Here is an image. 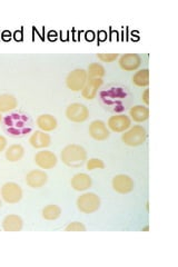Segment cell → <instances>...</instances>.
Instances as JSON below:
<instances>
[{
	"label": "cell",
	"mask_w": 178,
	"mask_h": 267,
	"mask_svg": "<svg viewBox=\"0 0 178 267\" xmlns=\"http://www.w3.org/2000/svg\"><path fill=\"white\" fill-rule=\"evenodd\" d=\"M62 162L69 167H82L87 162V152L80 145H67L60 153Z\"/></svg>",
	"instance_id": "obj_1"
},
{
	"label": "cell",
	"mask_w": 178,
	"mask_h": 267,
	"mask_svg": "<svg viewBox=\"0 0 178 267\" xmlns=\"http://www.w3.org/2000/svg\"><path fill=\"white\" fill-rule=\"evenodd\" d=\"M2 113H0V123H2Z\"/></svg>",
	"instance_id": "obj_31"
},
{
	"label": "cell",
	"mask_w": 178,
	"mask_h": 267,
	"mask_svg": "<svg viewBox=\"0 0 178 267\" xmlns=\"http://www.w3.org/2000/svg\"><path fill=\"white\" fill-rule=\"evenodd\" d=\"M97 58L100 59L102 63L110 64L120 58V54H97Z\"/></svg>",
	"instance_id": "obj_26"
},
{
	"label": "cell",
	"mask_w": 178,
	"mask_h": 267,
	"mask_svg": "<svg viewBox=\"0 0 178 267\" xmlns=\"http://www.w3.org/2000/svg\"><path fill=\"white\" fill-rule=\"evenodd\" d=\"M24 149L22 145L19 144H14L12 146H9L6 150V158L7 160L12 163L18 162L24 157Z\"/></svg>",
	"instance_id": "obj_21"
},
{
	"label": "cell",
	"mask_w": 178,
	"mask_h": 267,
	"mask_svg": "<svg viewBox=\"0 0 178 267\" xmlns=\"http://www.w3.org/2000/svg\"><path fill=\"white\" fill-rule=\"evenodd\" d=\"M18 102L14 96L9 94L0 95V113H8L16 109Z\"/></svg>",
	"instance_id": "obj_20"
},
{
	"label": "cell",
	"mask_w": 178,
	"mask_h": 267,
	"mask_svg": "<svg viewBox=\"0 0 178 267\" xmlns=\"http://www.w3.org/2000/svg\"><path fill=\"white\" fill-rule=\"evenodd\" d=\"M48 181V175L40 169L30 170L26 175V184L32 188H42Z\"/></svg>",
	"instance_id": "obj_13"
},
{
	"label": "cell",
	"mask_w": 178,
	"mask_h": 267,
	"mask_svg": "<svg viewBox=\"0 0 178 267\" xmlns=\"http://www.w3.org/2000/svg\"><path fill=\"white\" fill-rule=\"evenodd\" d=\"M87 79L88 76L86 70L78 68L68 74L66 78V85L72 92H82L87 83Z\"/></svg>",
	"instance_id": "obj_5"
},
{
	"label": "cell",
	"mask_w": 178,
	"mask_h": 267,
	"mask_svg": "<svg viewBox=\"0 0 178 267\" xmlns=\"http://www.w3.org/2000/svg\"><path fill=\"white\" fill-rule=\"evenodd\" d=\"M92 177L86 173H79L72 176L70 180L72 187L77 191H85L92 187Z\"/></svg>",
	"instance_id": "obj_16"
},
{
	"label": "cell",
	"mask_w": 178,
	"mask_h": 267,
	"mask_svg": "<svg viewBox=\"0 0 178 267\" xmlns=\"http://www.w3.org/2000/svg\"><path fill=\"white\" fill-rule=\"evenodd\" d=\"M77 208L84 214H92L100 208V197L95 193H85L77 198Z\"/></svg>",
	"instance_id": "obj_3"
},
{
	"label": "cell",
	"mask_w": 178,
	"mask_h": 267,
	"mask_svg": "<svg viewBox=\"0 0 178 267\" xmlns=\"http://www.w3.org/2000/svg\"><path fill=\"white\" fill-rule=\"evenodd\" d=\"M66 231H86V226L80 221H72L65 228Z\"/></svg>",
	"instance_id": "obj_27"
},
{
	"label": "cell",
	"mask_w": 178,
	"mask_h": 267,
	"mask_svg": "<svg viewBox=\"0 0 178 267\" xmlns=\"http://www.w3.org/2000/svg\"><path fill=\"white\" fill-rule=\"evenodd\" d=\"M22 189L16 183H6L0 189V196L8 204H17L22 198Z\"/></svg>",
	"instance_id": "obj_6"
},
{
	"label": "cell",
	"mask_w": 178,
	"mask_h": 267,
	"mask_svg": "<svg viewBox=\"0 0 178 267\" xmlns=\"http://www.w3.org/2000/svg\"><path fill=\"white\" fill-rule=\"evenodd\" d=\"M130 116L135 123H142L150 117V109L142 105L134 106L130 110Z\"/></svg>",
	"instance_id": "obj_19"
},
{
	"label": "cell",
	"mask_w": 178,
	"mask_h": 267,
	"mask_svg": "<svg viewBox=\"0 0 178 267\" xmlns=\"http://www.w3.org/2000/svg\"><path fill=\"white\" fill-rule=\"evenodd\" d=\"M34 163L42 169H52L58 163L57 156L50 150H42L34 156Z\"/></svg>",
	"instance_id": "obj_10"
},
{
	"label": "cell",
	"mask_w": 178,
	"mask_h": 267,
	"mask_svg": "<svg viewBox=\"0 0 178 267\" xmlns=\"http://www.w3.org/2000/svg\"><path fill=\"white\" fill-rule=\"evenodd\" d=\"M102 78H88L85 87L82 90V97L87 100H92L96 98L98 94V89L102 87Z\"/></svg>",
	"instance_id": "obj_14"
},
{
	"label": "cell",
	"mask_w": 178,
	"mask_h": 267,
	"mask_svg": "<svg viewBox=\"0 0 178 267\" xmlns=\"http://www.w3.org/2000/svg\"><path fill=\"white\" fill-rule=\"evenodd\" d=\"M66 117L72 123H84L89 117V110L85 105L74 103L67 107Z\"/></svg>",
	"instance_id": "obj_7"
},
{
	"label": "cell",
	"mask_w": 178,
	"mask_h": 267,
	"mask_svg": "<svg viewBox=\"0 0 178 267\" xmlns=\"http://www.w3.org/2000/svg\"><path fill=\"white\" fill-rule=\"evenodd\" d=\"M146 139L147 132L140 125L132 126L122 135V142L130 147H137V146L142 145L146 142Z\"/></svg>",
	"instance_id": "obj_2"
},
{
	"label": "cell",
	"mask_w": 178,
	"mask_h": 267,
	"mask_svg": "<svg viewBox=\"0 0 178 267\" xmlns=\"http://www.w3.org/2000/svg\"><path fill=\"white\" fill-rule=\"evenodd\" d=\"M89 135L97 142H104L110 138V133L108 129L106 123H104L102 120H94V122L89 125Z\"/></svg>",
	"instance_id": "obj_11"
},
{
	"label": "cell",
	"mask_w": 178,
	"mask_h": 267,
	"mask_svg": "<svg viewBox=\"0 0 178 267\" xmlns=\"http://www.w3.org/2000/svg\"><path fill=\"white\" fill-rule=\"evenodd\" d=\"M29 143L34 148H47L52 144V137L50 135L42 132V130H36V132L32 134L30 138H29Z\"/></svg>",
	"instance_id": "obj_15"
},
{
	"label": "cell",
	"mask_w": 178,
	"mask_h": 267,
	"mask_svg": "<svg viewBox=\"0 0 178 267\" xmlns=\"http://www.w3.org/2000/svg\"><path fill=\"white\" fill-rule=\"evenodd\" d=\"M142 62V57L138 54H124L118 63L124 72H135L140 67Z\"/></svg>",
	"instance_id": "obj_12"
},
{
	"label": "cell",
	"mask_w": 178,
	"mask_h": 267,
	"mask_svg": "<svg viewBox=\"0 0 178 267\" xmlns=\"http://www.w3.org/2000/svg\"><path fill=\"white\" fill-rule=\"evenodd\" d=\"M24 227V220L19 215L9 214L2 220V229L4 231H20Z\"/></svg>",
	"instance_id": "obj_17"
},
{
	"label": "cell",
	"mask_w": 178,
	"mask_h": 267,
	"mask_svg": "<svg viewBox=\"0 0 178 267\" xmlns=\"http://www.w3.org/2000/svg\"><path fill=\"white\" fill-rule=\"evenodd\" d=\"M132 84L137 87H147L150 85V70L140 69L132 76Z\"/></svg>",
	"instance_id": "obj_22"
},
{
	"label": "cell",
	"mask_w": 178,
	"mask_h": 267,
	"mask_svg": "<svg viewBox=\"0 0 178 267\" xmlns=\"http://www.w3.org/2000/svg\"><path fill=\"white\" fill-rule=\"evenodd\" d=\"M107 127L114 133H124L132 127V119L128 116L120 114L114 115L107 122Z\"/></svg>",
	"instance_id": "obj_8"
},
{
	"label": "cell",
	"mask_w": 178,
	"mask_h": 267,
	"mask_svg": "<svg viewBox=\"0 0 178 267\" xmlns=\"http://www.w3.org/2000/svg\"><path fill=\"white\" fill-rule=\"evenodd\" d=\"M7 147V138L4 136L0 135V152H4Z\"/></svg>",
	"instance_id": "obj_28"
},
{
	"label": "cell",
	"mask_w": 178,
	"mask_h": 267,
	"mask_svg": "<svg viewBox=\"0 0 178 267\" xmlns=\"http://www.w3.org/2000/svg\"><path fill=\"white\" fill-rule=\"evenodd\" d=\"M36 123L39 129L42 130V132L44 133L52 132V130H55L58 126V122H57L56 117H54L52 115H49V114L39 116Z\"/></svg>",
	"instance_id": "obj_18"
},
{
	"label": "cell",
	"mask_w": 178,
	"mask_h": 267,
	"mask_svg": "<svg viewBox=\"0 0 178 267\" xmlns=\"http://www.w3.org/2000/svg\"><path fill=\"white\" fill-rule=\"evenodd\" d=\"M86 166L88 170L94 169H104L105 168V163L100 158H90L86 162Z\"/></svg>",
	"instance_id": "obj_25"
},
{
	"label": "cell",
	"mask_w": 178,
	"mask_h": 267,
	"mask_svg": "<svg viewBox=\"0 0 178 267\" xmlns=\"http://www.w3.org/2000/svg\"><path fill=\"white\" fill-rule=\"evenodd\" d=\"M2 198H0V208H2Z\"/></svg>",
	"instance_id": "obj_32"
},
{
	"label": "cell",
	"mask_w": 178,
	"mask_h": 267,
	"mask_svg": "<svg viewBox=\"0 0 178 267\" xmlns=\"http://www.w3.org/2000/svg\"><path fill=\"white\" fill-rule=\"evenodd\" d=\"M27 118L22 115L12 114L4 118V125L7 127V132L14 136L24 135L26 132H29L30 128L26 127Z\"/></svg>",
	"instance_id": "obj_4"
},
{
	"label": "cell",
	"mask_w": 178,
	"mask_h": 267,
	"mask_svg": "<svg viewBox=\"0 0 178 267\" xmlns=\"http://www.w3.org/2000/svg\"><path fill=\"white\" fill-rule=\"evenodd\" d=\"M142 100L147 106L150 105V89H145V92L142 93Z\"/></svg>",
	"instance_id": "obj_29"
},
{
	"label": "cell",
	"mask_w": 178,
	"mask_h": 267,
	"mask_svg": "<svg viewBox=\"0 0 178 267\" xmlns=\"http://www.w3.org/2000/svg\"><path fill=\"white\" fill-rule=\"evenodd\" d=\"M112 185L114 190L122 195L130 193V191L134 190V187H135V184H134V180L132 179L130 176L125 174L116 175L115 177L112 178Z\"/></svg>",
	"instance_id": "obj_9"
},
{
	"label": "cell",
	"mask_w": 178,
	"mask_h": 267,
	"mask_svg": "<svg viewBox=\"0 0 178 267\" xmlns=\"http://www.w3.org/2000/svg\"><path fill=\"white\" fill-rule=\"evenodd\" d=\"M100 40H105L106 39V33L105 32H100Z\"/></svg>",
	"instance_id": "obj_30"
},
{
	"label": "cell",
	"mask_w": 178,
	"mask_h": 267,
	"mask_svg": "<svg viewBox=\"0 0 178 267\" xmlns=\"http://www.w3.org/2000/svg\"><path fill=\"white\" fill-rule=\"evenodd\" d=\"M60 215H62V208L59 207L58 205H54V204L44 206L42 211V218L46 220H56L57 218L60 217Z\"/></svg>",
	"instance_id": "obj_23"
},
{
	"label": "cell",
	"mask_w": 178,
	"mask_h": 267,
	"mask_svg": "<svg viewBox=\"0 0 178 267\" xmlns=\"http://www.w3.org/2000/svg\"><path fill=\"white\" fill-rule=\"evenodd\" d=\"M105 74H106V70L100 64L92 63L88 66V70H87L88 78H102L104 76H105Z\"/></svg>",
	"instance_id": "obj_24"
}]
</instances>
